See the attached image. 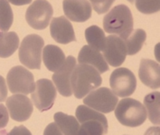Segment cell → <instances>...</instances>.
<instances>
[{"instance_id":"d4e9b609","label":"cell","mask_w":160,"mask_h":135,"mask_svg":"<svg viewBox=\"0 0 160 135\" xmlns=\"http://www.w3.org/2000/svg\"><path fill=\"white\" fill-rule=\"evenodd\" d=\"M14 15L9 2L0 0V30L3 32H8L13 24Z\"/></svg>"},{"instance_id":"6da1fadb","label":"cell","mask_w":160,"mask_h":135,"mask_svg":"<svg viewBox=\"0 0 160 135\" xmlns=\"http://www.w3.org/2000/svg\"><path fill=\"white\" fill-rule=\"evenodd\" d=\"M102 83L101 74L92 66L79 64L71 75L72 91L77 99H82L85 96L99 88Z\"/></svg>"},{"instance_id":"ac0fdd59","label":"cell","mask_w":160,"mask_h":135,"mask_svg":"<svg viewBox=\"0 0 160 135\" xmlns=\"http://www.w3.org/2000/svg\"><path fill=\"white\" fill-rule=\"evenodd\" d=\"M54 122L59 127L63 135H78L80 123L74 116L58 112L53 116Z\"/></svg>"},{"instance_id":"603a6c76","label":"cell","mask_w":160,"mask_h":135,"mask_svg":"<svg viewBox=\"0 0 160 135\" xmlns=\"http://www.w3.org/2000/svg\"><path fill=\"white\" fill-rule=\"evenodd\" d=\"M76 117L78 122L79 123H82L86 121H91V120H94V121H98L101 122L104 127L108 128V121L107 118L105 117V115L103 113H101L100 112L93 110L92 108L86 106V105H80L77 107L75 112Z\"/></svg>"},{"instance_id":"8992f818","label":"cell","mask_w":160,"mask_h":135,"mask_svg":"<svg viewBox=\"0 0 160 135\" xmlns=\"http://www.w3.org/2000/svg\"><path fill=\"white\" fill-rule=\"evenodd\" d=\"M110 85L111 91L118 97H128L132 95L137 88L135 75L128 68H118L110 75Z\"/></svg>"},{"instance_id":"d6986e66","label":"cell","mask_w":160,"mask_h":135,"mask_svg":"<svg viewBox=\"0 0 160 135\" xmlns=\"http://www.w3.org/2000/svg\"><path fill=\"white\" fill-rule=\"evenodd\" d=\"M19 46V37L16 32H0V57L11 56Z\"/></svg>"},{"instance_id":"ba28073f","label":"cell","mask_w":160,"mask_h":135,"mask_svg":"<svg viewBox=\"0 0 160 135\" xmlns=\"http://www.w3.org/2000/svg\"><path fill=\"white\" fill-rule=\"evenodd\" d=\"M118 97L107 87H101L87 94L83 99L86 106L101 113H109L115 110L118 104Z\"/></svg>"},{"instance_id":"8fae6325","label":"cell","mask_w":160,"mask_h":135,"mask_svg":"<svg viewBox=\"0 0 160 135\" xmlns=\"http://www.w3.org/2000/svg\"><path fill=\"white\" fill-rule=\"evenodd\" d=\"M103 58L113 67L120 66L126 60L127 50L124 41L117 35L111 34L106 37V44L103 49Z\"/></svg>"},{"instance_id":"cb8c5ba5","label":"cell","mask_w":160,"mask_h":135,"mask_svg":"<svg viewBox=\"0 0 160 135\" xmlns=\"http://www.w3.org/2000/svg\"><path fill=\"white\" fill-rule=\"evenodd\" d=\"M108 132V128L98 121H86L80 126L78 135H105Z\"/></svg>"},{"instance_id":"1f68e13d","label":"cell","mask_w":160,"mask_h":135,"mask_svg":"<svg viewBox=\"0 0 160 135\" xmlns=\"http://www.w3.org/2000/svg\"><path fill=\"white\" fill-rule=\"evenodd\" d=\"M159 127H150L147 130L144 135H159Z\"/></svg>"},{"instance_id":"277c9868","label":"cell","mask_w":160,"mask_h":135,"mask_svg":"<svg viewBox=\"0 0 160 135\" xmlns=\"http://www.w3.org/2000/svg\"><path fill=\"white\" fill-rule=\"evenodd\" d=\"M44 41L38 34L26 35L19 47V60L29 69H40Z\"/></svg>"},{"instance_id":"2e32d148","label":"cell","mask_w":160,"mask_h":135,"mask_svg":"<svg viewBox=\"0 0 160 135\" xmlns=\"http://www.w3.org/2000/svg\"><path fill=\"white\" fill-rule=\"evenodd\" d=\"M78 62L94 67L100 74H103L109 70V65L106 63L103 55L99 51L94 50L89 45H84L79 53Z\"/></svg>"},{"instance_id":"9c48e42d","label":"cell","mask_w":160,"mask_h":135,"mask_svg":"<svg viewBox=\"0 0 160 135\" xmlns=\"http://www.w3.org/2000/svg\"><path fill=\"white\" fill-rule=\"evenodd\" d=\"M56 95L57 90L52 82L49 79H40L35 83L34 91L32 93V100L38 110L45 112L52 107Z\"/></svg>"},{"instance_id":"f1b7e54d","label":"cell","mask_w":160,"mask_h":135,"mask_svg":"<svg viewBox=\"0 0 160 135\" xmlns=\"http://www.w3.org/2000/svg\"><path fill=\"white\" fill-rule=\"evenodd\" d=\"M43 135H63L55 122H52L45 128Z\"/></svg>"},{"instance_id":"5bb4252c","label":"cell","mask_w":160,"mask_h":135,"mask_svg":"<svg viewBox=\"0 0 160 135\" xmlns=\"http://www.w3.org/2000/svg\"><path fill=\"white\" fill-rule=\"evenodd\" d=\"M50 33L53 40L62 44H67L69 43L76 41L75 33L72 25L63 16L52 19Z\"/></svg>"},{"instance_id":"4fadbf2b","label":"cell","mask_w":160,"mask_h":135,"mask_svg":"<svg viewBox=\"0 0 160 135\" xmlns=\"http://www.w3.org/2000/svg\"><path fill=\"white\" fill-rule=\"evenodd\" d=\"M63 12L68 20L82 23L92 17V9L89 1L85 0H66L62 2Z\"/></svg>"},{"instance_id":"4316f807","label":"cell","mask_w":160,"mask_h":135,"mask_svg":"<svg viewBox=\"0 0 160 135\" xmlns=\"http://www.w3.org/2000/svg\"><path fill=\"white\" fill-rule=\"evenodd\" d=\"M90 3L92 5L94 10L99 15H101L109 11L111 5L113 4V1H91Z\"/></svg>"},{"instance_id":"7402d4cb","label":"cell","mask_w":160,"mask_h":135,"mask_svg":"<svg viewBox=\"0 0 160 135\" xmlns=\"http://www.w3.org/2000/svg\"><path fill=\"white\" fill-rule=\"evenodd\" d=\"M147 39V34L143 29H136L131 32L124 41L126 46L127 55H134L141 50L145 41Z\"/></svg>"},{"instance_id":"3957f363","label":"cell","mask_w":160,"mask_h":135,"mask_svg":"<svg viewBox=\"0 0 160 135\" xmlns=\"http://www.w3.org/2000/svg\"><path fill=\"white\" fill-rule=\"evenodd\" d=\"M115 116L122 125L131 128L140 126L148 117L145 106L132 98H124L118 102L115 108Z\"/></svg>"},{"instance_id":"7c38bea8","label":"cell","mask_w":160,"mask_h":135,"mask_svg":"<svg viewBox=\"0 0 160 135\" xmlns=\"http://www.w3.org/2000/svg\"><path fill=\"white\" fill-rule=\"evenodd\" d=\"M75 66V57L70 55L65 59L62 66L52 76V84L55 85L58 93L64 97H70L72 94L71 87V75Z\"/></svg>"},{"instance_id":"83f0119b","label":"cell","mask_w":160,"mask_h":135,"mask_svg":"<svg viewBox=\"0 0 160 135\" xmlns=\"http://www.w3.org/2000/svg\"><path fill=\"white\" fill-rule=\"evenodd\" d=\"M9 121V113L7 107L0 103V129H3L8 125Z\"/></svg>"},{"instance_id":"4dcf8cb0","label":"cell","mask_w":160,"mask_h":135,"mask_svg":"<svg viewBox=\"0 0 160 135\" xmlns=\"http://www.w3.org/2000/svg\"><path fill=\"white\" fill-rule=\"evenodd\" d=\"M8 135H32L31 132L23 125L13 128Z\"/></svg>"},{"instance_id":"44dd1931","label":"cell","mask_w":160,"mask_h":135,"mask_svg":"<svg viewBox=\"0 0 160 135\" xmlns=\"http://www.w3.org/2000/svg\"><path fill=\"white\" fill-rule=\"evenodd\" d=\"M85 38L89 46L94 50L103 51L106 44V36L104 31L98 25H92L85 30Z\"/></svg>"},{"instance_id":"9a60e30c","label":"cell","mask_w":160,"mask_h":135,"mask_svg":"<svg viewBox=\"0 0 160 135\" xmlns=\"http://www.w3.org/2000/svg\"><path fill=\"white\" fill-rule=\"evenodd\" d=\"M138 76L144 85L151 89H158L160 86V68L158 63L150 59L140 61Z\"/></svg>"},{"instance_id":"7a4b0ae2","label":"cell","mask_w":160,"mask_h":135,"mask_svg":"<svg viewBox=\"0 0 160 135\" xmlns=\"http://www.w3.org/2000/svg\"><path fill=\"white\" fill-rule=\"evenodd\" d=\"M133 16L126 5H118L110 10L103 18V28L105 32L114 34L122 40L133 31Z\"/></svg>"},{"instance_id":"f546056e","label":"cell","mask_w":160,"mask_h":135,"mask_svg":"<svg viewBox=\"0 0 160 135\" xmlns=\"http://www.w3.org/2000/svg\"><path fill=\"white\" fill-rule=\"evenodd\" d=\"M8 85L3 76L0 75V102H3L8 99Z\"/></svg>"},{"instance_id":"5b68a950","label":"cell","mask_w":160,"mask_h":135,"mask_svg":"<svg viewBox=\"0 0 160 135\" xmlns=\"http://www.w3.org/2000/svg\"><path fill=\"white\" fill-rule=\"evenodd\" d=\"M7 82L9 91L16 94H29L34 91V75L21 65H17L9 70L7 76Z\"/></svg>"},{"instance_id":"484cf974","label":"cell","mask_w":160,"mask_h":135,"mask_svg":"<svg viewBox=\"0 0 160 135\" xmlns=\"http://www.w3.org/2000/svg\"><path fill=\"white\" fill-rule=\"evenodd\" d=\"M159 1H137L136 8L143 14H152L159 10Z\"/></svg>"},{"instance_id":"e0dca14e","label":"cell","mask_w":160,"mask_h":135,"mask_svg":"<svg viewBox=\"0 0 160 135\" xmlns=\"http://www.w3.org/2000/svg\"><path fill=\"white\" fill-rule=\"evenodd\" d=\"M43 64L51 72H56L65 62V55L60 47L54 44H48L43 47L42 54Z\"/></svg>"},{"instance_id":"30bf717a","label":"cell","mask_w":160,"mask_h":135,"mask_svg":"<svg viewBox=\"0 0 160 135\" xmlns=\"http://www.w3.org/2000/svg\"><path fill=\"white\" fill-rule=\"evenodd\" d=\"M10 117L17 122H25L31 117L34 106L31 100L24 94H14L6 100Z\"/></svg>"},{"instance_id":"52a82bcc","label":"cell","mask_w":160,"mask_h":135,"mask_svg":"<svg viewBox=\"0 0 160 135\" xmlns=\"http://www.w3.org/2000/svg\"><path fill=\"white\" fill-rule=\"evenodd\" d=\"M52 15L53 9L48 1L37 0L27 8L25 19L27 24L32 28L43 30L50 24Z\"/></svg>"},{"instance_id":"ffe728a7","label":"cell","mask_w":160,"mask_h":135,"mask_svg":"<svg viewBox=\"0 0 160 135\" xmlns=\"http://www.w3.org/2000/svg\"><path fill=\"white\" fill-rule=\"evenodd\" d=\"M159 99L160 94L158 92L148 93L144 98V106L147 112V116L152 123L156 125H158L160 122Z\"/></svg>"}]
</instances>
